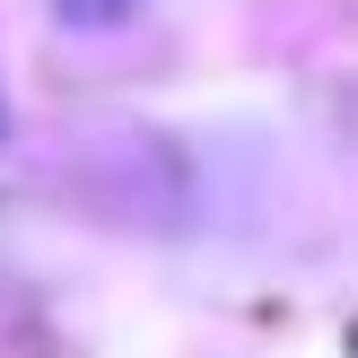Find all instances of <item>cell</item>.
<instances>
[{"label":"cell","mask_w":358,"mask_h":358,"mask_svg":"<svg viewBox=\"0 0 358 358\" xmlns=\"http://www.w3.org/2000/svg\"><path fill=\"white\" fill-rule=\"evenodd\" d=\"M0 140H9V105H0Z\"/></svg>","instance_id":"cell-2"},{"label":"cell","mask_w":358,"mask_h":358,"mask_svg":"<svg viewBox=\"0 0 358 358\" xmlns=\"http://www.w3.org/2000/svg\"><path fill=\"white\" fill-rule=\"evenodd\" d=\"M62 9H70V17H114L122 0H62Z\"/></svg>","instance_id":"cell-1"}]
</instances>
